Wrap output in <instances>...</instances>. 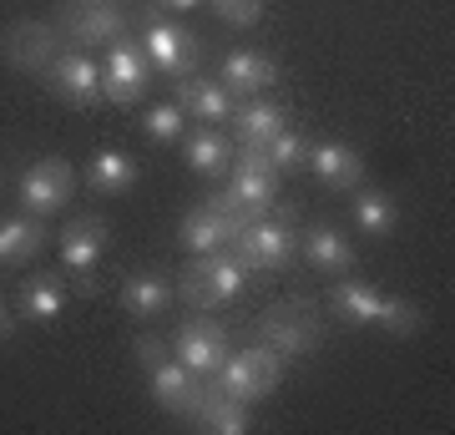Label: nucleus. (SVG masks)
Segmentation results:
<instances>
[{"label": "nucleus", "mask_w": 455, "mask_h": 435, "mask_svg": "<svg viewBox=\"0 0 455 435\" xmlns=\"http://www.w3.org/2000/svg\"><path fill=\"white\" fill-rule=\"evenodd\" d=\"M379 304H385L379 284H370V278H349V274H339V284H334V294H329V309H334L344 324H355V329H364V324L379 319Z\"/></svg>", "instance_id": "b1692460"}, {"label": "nucleus", "mask_w": 455, "mask_h": 435, "mask_svg": "<svg viewBox=\"0 0 455 435\" xmlns=\"http://www.w3.org/2000/svg\"><path fill=\"white\" fill-rule=\"evenodd\" d=\"M208 5H212V16L228 20V26H238V31L263 20V0H208Z\"/></svg>", "instance_id": "2f4dec72"}, {"label": "nucleus", "mask_w": 455, "mask_h": 435, "mask_svg": "<svg viewBox=\"0 0 455 435\" xmlns=\"http://www.w3.org/2000/svg\"><path fill=\"white\" fill-rule=\"evenodd\" d=\"M223 197H228L238 213H243L248 223H253V218H263V213L278 203V173L268 167L263 147H243L238 157L228 162V188H223Z\"/></svg>", "instance_id": "20e7f679"}, {"label": "nucleus", "mask_w": 455, "mask_h": 435, "mask_svg": "<svg viewBox=\"0 0 455 435\" xmlns=\"http://www.w3.org/2000/svg\"><path fill=\"white\" fill-rule=\"evenodd\" d=\"M76 193V167L66 157H36L26 173H20V208L36 213V218H51L61 213Z\"/></svg>", "instance_id": "1a4fd4ad"}, {"label": "nucleus", "mask_w": 455, "mask_h": 435, "mask_svg": "<svg viewBox=\"0 0 455 435\" xmlns=\"http://www.w3.org/2000/svg\"><path fill=\"white\" fill-rule=\"evenodd\" d=\"M379 329L395 339H410V334H420L425 329V309L415 304V299H400V294H385V304H379Z\"/></svg>", "instance_id": "c756f323"}, {"label": "nucleus", "mask_w": 455, "mask_h": 435, "mask_svg": "<svg viewBox=\"0 0 455 435\" xmlns=\"http://www.w3.org/2000/svg\"><path fill=\"white\" fill-rule=\"evenodd\" d=\"M182 107V117L188 122H203V127H212V122H228L233 117V92H228L218 77H178V97H172Z\"/></svg>", "instance_id": "dca6fc26"}, {"label": "nucleus", "mask_w": 455, "mask_h": 435, "mask_svg": "<svg viewBox=\"0 0 455 435\" xmlns=\"http://www.w3.org/2000/svg\"><path fill=\"white\" fill-rule=\"evenodd\" d=\"M137 46L147 51V61L152 71H163V77H193L197 71V56H203V41H197L182 20H167V16H147L142 26V41Z\"/></svg>", "instance_id": "0eeeda50"}, {"label": "nucleus", "mask_w": 455, "mask_h": 435, "mask_svg": "<svg viewBox=\"0 0 455 435\" xmlns=\"http://www.w3.org/2000/svg\"><path fill=\"white\" fill-rule=\"evenodd\" d=\"M309 167H314V178L324 182V188H334V193H355L359 182H364V152L349 142L309 147Z\"/></svg>", "instance_id": "f3484780"}, {"label": "nucleus", "mask_w": 455, "mask_h": 435, "mask_svg": "<svg viewBox=\"0 0 455 435\" xmlns=\"http://www.w3.org/2000/svg\"><path fill=\"white\" fill-rule=\"evenodd\" d=\"M349 213H355V228L364 233V238H390L395 223H400L395 197L379 193V188H355V203H349Z\"/></svg>", "instance_id": "cd10ccee"}, {"label": "nucleus", "mask_w": 455, "mask_h": 435, "mask_svg": "<svg viewBox=\"0 0 455 435\" xmlns=\"http://www.w3.org/2000/svg\"><path fill=\"white\" fill-rule=\"evenodd\" d=\"M248 289V263L233 248H212V254H193V263L178 274V294L193 309H223L233 299H243Z\"/></svg>", "instance_id": "f257e3e1"}, {"label": "nucleus", "mask_w": 455, "mask_h": 435, "mask_svg": "<svg viewBox=\"0 0 455 435\" xmlns=\"http://www.w3.org/2000/svg\"><path fill=\"white\" fill-rule=\"evenodd\" d=\"M233 254L248 263V274H274L289 269V258L299 254V228H293V208L263 213L253 223H243V233L233 238Z\"/></svg>", "instance_id": "7ed1b4c3"}, {"label": "nucleus", "mask_w": 455, "mask_h": 435, "mask_svg": "<svg viewBox=\"0 0 455 435\" xmlns=\"http://www.w3.org/2000/svg\"><path fill=\"white\" fill-rule=\"evenodd\" d=\"M178 142H182V162H188L193 173H203V178H223L228 162H233V142H228L218 127H203V122H197L193 132H182Z\"/></svg>", "instance_id": "4be33fe9"}, {"label": "nucleus", "mask_w": 455, "mask_h": 435, "mask_svg": "<svg viewBox=\"0 0 455 435\" xmlns=\"http://www.w3.org/2000/svg\"><path fill=\"white\" fill-rule=\"evenodd\" d=\"M263 157H268L274 173H304V167H309V142L293 127H278L274 137L263 142Z\"/></svg>", "instance_id": "c85d7f7f"}, {"label": "nucleus", "mask_w": 455, "mask_h": 435, "mask_svg": "<svg viewBox=\"0 0 455 435\" xmlns=\"http://www.w3.org/2000/svg\"><path fill=\"white\" fill-rule=\"evenodd\" d=\"M56 254H61V263L76 274V284H82L86 294L97 289V263L101 254H107V223H101L97 213H82V218H71V223L61 228V243H56Z\"/></svg>", "instance_id": "9b49d317"}, {"label": "nucleus", "mask_w": 455, "mask_h": 435, "mask_svg": "<svg viewBox=\"0 0 455 435\" xmlns=\"http://www.w3.org/2000/svg\"><path fill=\"white\" fill-rule=\"evenodd\" d=\"M218 81H223L233 97H263V92L278 81V66L268 61L263 51H228Z\"/></svg>", "instance_id": "aec40b11"}, {"label": "nucleus", "mask_w": 455, "mask_h": 435, "mask_svg": "<svg viewBox=\"0 0 455 435\" xmlns=\"http://www.w3.org/2000/svg\"><path fill=\"white\" fill-rule=\"evenodd\" d=\"M56 26H36V20H26V26H16L11 31V41H5V56H11V66L16 71H31V77H41L51 66V56H56Z\"/></svg>", "instance_id": "393cba45"}, {"label": "nucleus", "mask_w": 455, "mask_h": 435, "mask_svg": "<svg viewBox=\"0 0 455 435\" xmlns=\"http://www.w3.org/2000/svg\"><path fill=\"white\" fill-rule=\"evenodd\" d=\"M16 334V314H11V304L0 299V339H11Z\"/></svg>", "instance_id": "473e14b6"}, {"label": "nucleus", "mask_w": 455, "mask_h": 435, "mask_svg": "<svg viewBox=\"0 0 455 435\" xmlns=\"http://www.w3.org/2000/svg\"><path fill=\"white\" fill-rule=\"evenodd\" d=\"M172 355H178L193 375L208 380V375H218V365L228 359V329L203 319V314H193V319L178 329V339H172Z\"/></svg>", "instance_id": "4468645a"}, {"label": "nucleus", "mask_w": 455, "mask_h": 435, "mask_svg": "<svg viewBox=\"0 0 455 435\" xmlns=\"http://www.w3.org/2000/svg\"><path fill=\"white\" fill-rule=\"evenodd\" d=\"M46 86H51L61 101H71V107H97V101H107V97H101V66L92 61L82 46L56 51V56H51Z\"/></svg>", "instance_id": "f8f14e48"}, {"label": "nucleus", "mask_w": 455, "mask_h": 435, "mask_svg": "<svg viewBox=\"0 0 455 435\" xmlns=\"http://www.w3.org/2000/svg\"><path fill=\"white\" fill-rule=\"evenodd\" d=\"M46 243V223L36 213H20V218H0V263H31Z\"/></svg>", "instance_id": "bb28decb"}, {"label": "nucleus", "mask_w": 455, "mask_h": 435, "mask_svg": "<svg viewBox=\"0 0 455 435\" xmlns=\"http://www.w3.org/2000/svg\"><path fill=\"white\" fill-rule=\"evenodd\" d=\"M16 309L26 324H56L66 314V284L56 274H31L20 278V294H16Z\"/></svg>", "instance_id": "5701e85b"}, {"label": "nucleus", "mask_w": 455, "mask_h": 435, "mask_svg": "<svg viewBox=\"0 0 455 435\" xmlns=\"http://www.w3.org/2000/svg\"><path fill=\"white\" fill-rule=\"evenodd\" d=\"M253 344H268L283 365L299 355H309L314 344H319V314L309 304H278L268 309L253 329Z\"/></svg>", "instance_id": "6e6552de"}, {"label": "nucleus", "mask_w": 455, "mask_h": 435, "mask_svg": "<svg viewBox=\"0 0 455 435\" xmlns=\"http://www.w3.org/2000/svg\"><path fill=\"white\" fill-rule=\"evenodd\" d=\"M142 132L152 142H178L182 132H188V117H182L178 101H163V107H152V112L142 117Z\"/></svg>", "instance_id": "7c9ffc66"}, {"label": "nucleus", "mask_w": 455, "mask_h": 435, "mask_svg": "<svg viewBox=\"0 0 455 435\" xmlns=\"http://www.w3.org/2000/svg\"><path fill=\"white\" fill-rule=\"evenodd\" d=\"M147 86H152V61H147V51L137 41H112L107 46V61H101V97L116 101V107H132V101L142 97Z\"/></svg>", "instance_id": "9d476101"}, {"label": "nucleus", "mask_w": 455, "mask_h": 435, "mask_svg": "<svg viewBox=\"0 0 455 435\" xmlns=\"http://www.w3.org/2000/svg\"><path fill=\"white\" fill-rule=\"evenodd\" d=\"M197 425V431L208 435H248L253 431V410H248V400H238V395H228L223 385H212V380H203V395H197L193 415H188Z\"/></svg>", "instance_id": "2eb2a0df"}, {"label": "nucleus", "mask_w": 455, "mask_h": 435, "mask_svg": "<svg viewBox=\"0 0 455 435\" xmlns=\"http://www.w3.org/2000/svg\"><path fill=\"white\" fill-rule=\"evenodd\" d=\"M137 359H142V375H147L152 400L163 405V410H172V415H193L197 395H203V375H193L178 355H167L152 334L137 339Z\"/></svg>", "instance_id": "f03ea898"}, {"label": "nucleus", "mask_w": 455, "mask_h": 435, "mask_svg": "<svg viewBox=\"0 0 455 435\" xmlns=\"http://www.w3.org/2000/svg\"><path fill=\"white\" fill-rule=\"evenodd\" d=\"M137 178H142V167H137V157L122 152V147H101V152H92V162H86V188H92L97 197L132 193Z\"/></svg>", "instance_id": "a211bd4d"}, {"label": "nucleus", "mask_w": 455, "mask_h": 435, "mask_svg": "<svg viewBox=\"0 0 455 435\" xmlns=\"http://www.w3.org/2000/svg\"><path fill=\"white\" fill-rule=\"evenodd\" d=\"M178 289H172V278L152 274V269H137V274L122 278V309H127L132 319H163L167 309H172Z\"/></svg>", "instance_id": "6ab92c4d"}, {"label": "nucleus", "mask_w": 455, "mask_h": 435, "mask_svg": "<svg viewBox=\"0 0 455 435\" xmlns=\"http://www.w3.org/2000/svg\"><path fill=\"white\" fill-rule=\"evenodd\" d=\"M157 5H163V11H197L203 0H157Z\"/></svg>", "instance_id": "72a5a7b5"}, {"label": "nucleus", "mask_w": 455, "mask_h": 435, "mask_svg": "<svg viewBox=\"0 0 455 435\" xmlns=\"http://www.w3.org/2000/svg\"><path fill=\"white\" fill-rule=\"evenodd\" d=\"M61 31L66 41H82V46H112L127 36V11L116 0H71Z\"/></svg>", "instance_id": "ddd939ff"}, {"label": "nucleus", "mask_w": 455, "mask_h": 435, "mask_svg": "<svg viewBox=\"0 0 455 435\" xmlns=\"http://www.w3.org/2000/svg\"><path fill=\"white\" fill-rule=\"evenodd\" d=\"M299 254L309 258L319 274H329V278H339V274H349V269H355V243L344 238L339 228H329V223L309 228V233L299 238Z\"/></svg>", "instance_id": "412c9836"}, {"label": "nucleus", "mask_w": 455, "mask_h": 435, "mask_svg": "<svg viewBox=\"0 0 455 435\" xmlns=\"http://www.w3.org/2000/svg\"><path fill=\"white\" fill-rule=\"evenodd\" d=\"M278 375H283V359L268 350V344H248V350H228V359L218 365V375H208L212 385H223L228 395H238V400H263V395H274Z\"/></svg>", "instance_id": "423d86ee"}, {"label": "nucleus", "mask_w": 455, "mask_h": 435, "mask_svg": "<svg viewBox=\"0 0 455 435\" xmlns=\"http://www.w3.org/2000/svg\"><path fill=\"white\" fill-rule=\"evenodd\" d=\"M278 127H289V117H283V107L268 101V97H248L243 107H233V132H238L243 147H263Z\"/></svg>", "instance_id": "a878e982"}, {"label": "nucleus", "mask_w": 455, "mask_h": 435, "mask_svg": "<svg viewBox=\"0 0 455 435\" xmlns=\"http://www.w3.org/2000/svg\"><path fill=\"white\" fill-rule=\"evenodd\" d=\"M243 213L233 208L223 193L203 197V203H193V208L182 213V228H178V243L188 248V254H212V248H233V238L243 233Z\"/></svg>", "instance_id": "39448f33"}]
</instances>
